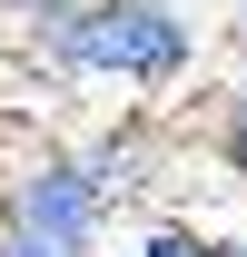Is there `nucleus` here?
<instances>
[{
	"mask_svg": "<svg viewBox=\"0 0 247 257\" xmlns=\"http://www.w3.org/2000/svg\"><path fill=\"white\" fill-rule=\"evenodd\" d=\"M208 257H247V237H208Z\"/></svg>",
	"mask_w": 247,
	"mask_h": 257,
	"instance_id": "nucleus-8",
	"label": "nucleus"
},
{
	"mask_svg": "<svg viewBox=\"0 0 247 257\" xmlns=\"http://www.w3.org/2000/svg\"><path fill=\"white\" fill-rule=\"evenodd\" d=\"M0 227L50 237V247H69V257H99L109 198H99V178L79 168V139H10V159H0Z\"/></svg>",
	"mask_w": 247,
	"mask_h": 257,
	"instance_id": "nucleus-2",
	"label": "nucleus"
},
{
	"mask_svg": "<svg viewBox=\"0 0 247 257\" xmlns=\"http://www.w3.org/2000/svg\"><path fill=\"white\" fill-rule=\"evenodd\" d=\"M198 149H208V159H217V168L247 188V79L208 99V119H198Z\"/></svg>",
	"mask_w": 247,
	"mask_h": 257,
	"instance_id": "nucleus-4",
	"label": "nucleus"
},
{
	"mask_svg": "<svg viewBox=\"0 0 247 257\" xmlns=\"http://www.w3.org/2000/svg\"><path fill=\"white\" fill-rule=\"evenodd\" d=\"M69 10H79V0H0V20H10V30H20V50H40V40L60 30Z\"/></svg>",
	"mask_w": 247,
	"mask_h": 257,
	"instance_id": "nucleus-6",
	"label": "nucleus"
},
{
	"mask_svg": "<svg viewBox=\"0 0 247 257\" xmlns=\"http://www.w3.org/2000/svg\"><path fill=\"white\" fill-rule=\"evenodd\" d=\"M129 257H208V227H188V218H158L129 237Z\"/></svg>",
	"mask_w": 247,
	"mask_h": 257,
	"instance_id": "nucleus-5",
	"label": "nucleus"
},
{
	"mask_svg": "<svg viewBox=\"0 0 247 257\" xmlns=\"http://www.w3.org/2000/svg\"><path fill=\"white\" fill-rule=\"evenodd\" d=\"M30 60L50 79H99V89H129V99H168L198 69V20L178 0H79Z\"/></svg>",
	"mask_w": 247,
	"mask_h": 257,
	"instance_id": "nucleus-1",
	"label": "nucleus"
},
{
	"mask_svg": "<svg viewBox=\"0 0 247 257\" xmlns=\"http://www.w3.org/2000/svg\"><path fill=\"white\" fill-rule=\"evenodd\" d=\"M0 257H69V247H50V237H20V227H0Z\"/></svg>",
	"mask_w": 247,
	"mask_h": 257,
	"instance_id": "nucleus-7",
	"label": "nucleus"
},
{
	"mask_svg": "<svg viewBox=\"0 0 247 257\" xmlns=\"http://www.w3.org/2000/svg\"><path fill=\"white\" fill-rule=\"evenodd\" d=\"M79 168L99 178V198L119 208V198H149L158 188V168H168V139H158L149 109H129L119 128H99V139H79Z\"/></svg>",
	"mask_w": 247,
	"mask_h": 257,
	"instance_id": "nucleus-3",
	"label": "nucleus"
}]
</instances>
